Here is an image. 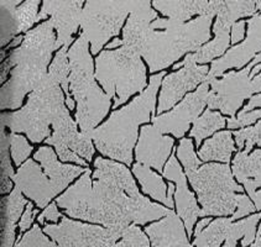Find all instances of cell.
Here are the masks:
<instances>
[{
    "label": "cell",
    "mask_w": 261,
    "mask_h": 247,
    "mask_svg": "<svg viewBox=\"0 0 261 247\" xmlns=\"http://www.w3.org/2000/svg\"><path fill=\"white\" fill-rule=\"evenodd\" d=\"M94 167L95 181L87 222L101 224L123 236L130 224L145 225L171 211L141 196L124 164L97 157Z\"/></svg>",
    "instance_id": "obj_1"
},
{
    "label": "cell",
    "mask_w": 261,
    "mask_h": 247,
    "mask_svg": "<svg viewBox=\"0 0 261 247\" xmlns=\"http://www.w3.org/2000/svg\"><path fill=\"white\" fill-rule=\"evenodd\" d=\"M54 30L51 20L42 22L26 33L21 46L9 54L7 62L2 67V83H4L11 67L13 71L9 82L2 88V109H17L21 106L25 95L34 92L45 79L52 52L57 49Z\"/></svg>",
    "instance_id": "obj_2"
},
{
    "label": "cell",
    "mask_w": 261,
    "mask_h": 247,
    "mask_svg": "<svg viewBox=\"0 0 261 247\" xmlns=\"http://www.w3.org/2000/svg\"><path fill=\"white\" fill-rule=\"evenodd\" d=\"M166 72L151 75L147 89L120 110H114L101 126L93 130L89 138L98 151L109 158L118 159L126 166L133 162V148L138 139V127L155 116V99Z\"/></svg>",
    "instance_id": "obj_3"
},
{
    "label": "cell",
    "mask_w": 261,
    "mask_h": 247,
    "mask_svg": "<svg viewBox=\"0 0 261 247\" xmlns=\"http://www.w3.org/2000/svg\"><path fill=\"white\" fill-rule=\"evenodd\" d=\"M214 16L204 15L187 24L158 19L150 25L140 56L145 57L151 72L166 69L186 52L198 51L211 39V24Z\"/></svg>",
    "instance_id": "obj_4"
},
{
    "label": "cell",
    "mask_w": 261,
    "mask_h": 247,
    "mask_svg": "<svg viewBox=\"0 0 261 247\" xmlns=\"http://www.w3.org/2000/svg\"><path fill=\"white\" fill-rule=\"evenodd\" d=\"M89 40L82 33L68 51L69 87L77 101L76 123L86 135H91L94 127L108 114L110 97L103 93L94 80L93 60L88 51Z\"/></svg>",
    "instance_id": "obj_5"
},
{
    "label": "cell",
    "mask_w": 261,
    "mask_h": 247,
    "mask_svg": "<svg viewBox=\"0 0 261 247\" xmlns=\"http://www.w3.org/2000/svg\"><path fill=\"white\" fill-rule=\"evenodd\" d=\"M65 100L61 86L47 73L21 110L2 115V124L11 132H25L34 144H40L50 138V125L67 109Z\"/></svg>",
    "instance_id": "obj_6"
},
{
    "label": "cell",
    "mask_w": 261,
    "mask_h": 247,
    "mask_svg": "<svg viewBox=\"0 0 261 247\" xmlns=\"http://www.w3.org/2000/svg\"><path fill=\"white\" fill-rule=\"evenodd\" d=\"M95 78L114 99V109L146 87V68L140 54L126 46L115 51H103L95 60Z\"/></svg>",
    "instance_id": "obj_7"
},
{
    "label": "cell",
    "mask_w": 261,
    "mask_h": 247,
    "mask_svg": "<svg viewBox=\"0 0 261 247\" xmlns=\"http://www.w3.org/2000/svg\"><path fill=\"white\" fill-rule=\"evenodd\" d=\"M186 176L198 196L204 216H233L244 188L234 182L229 164H204L186 171Z\"/></svg>",
    "instance_id": "obj_8"
},
{
    "label": "cell",
    "mask_w": 261,
    "mask_h": 247,
    "mask_svg": "<svg viewBox=\"0 0 261 247\" xmlns=\"http://www.w3.org/2000/svg\"><path fill=\"white\" fill-rule=\"evenodd\" d=\"M133 2H87L82 11L81 26L91 42L93 54L98 53L112 37L120 33Z\"/></svg>",
    "instance_id": "obj_9"
},
{
    "label": "cell",
    "mask_w": 261,
    "mask_h": 247,
    "mask_svg": "<svg viewBox=\"0 0 261 247\" xmlns=\"http://www.w3.org/2000/svg\"><path fill=\"white\" fill-rule=\"evenodd\" d=\"M261 63V52L253 61L239 72H229L222 79H213L210 83L212 91L208 94L207 104L210 109H220L224 114L236 118L237 110L245 99L261 91V77L251 80L250 73L255 66Z\"/></svg>",
    "instance_id": "obj_10"
},
{
    "label": "cell",
    "mask_w": 261,
    "mask_h": 247,
    "mask_svg": "<svg viewBox=\"0 0 261 247\" xmlns=\"http://www.w3.org/2000/svg\"><path fill=\"white\" fill-rule=\"evenodd\" d=\"M257 10H261V2H233L219 0L217 21L214 24L216 39L202 46L196 53H193L197 63H207L225 52L230 43V28L236 24V20L244 16L254 15Z\"/></svg>",
    "instance_id": "obj_11"
},
{
    "label": "cell",
    "mask_w": 261,
    "mask_h": 247,
    "mask_svg": "<svg viewBox=\"0 0 261 247\" xmlns=\"http://www.w3.org/2000/svg\"><path fill=\"white\" fill-rule=\"evenodd\" d=\"M43 231L60 247H114L123 237L109 229L73 222L66 216L59 225L46 224Z\"/></svg>",
    "instance_id": "obj_12"
},
{
    "label": "cell",
    "mask_w": 261,
    "mask_h": 247,
    "mask_svg": "<svg viewBox=\"0 0 261 247\" xmlns=\"http://www.w3.org/2000/svg\"><path fill=\"white\" fill-rule=\"evenodd\" d=\"M208 88L210 83L203 82L196 92L188 94L172 112L158 118L152 116L153 126L161 133H172L177 139L184 138L190 129V124L198 119L203 107L207 104L210 94Z\"/></svg>",
    "instance_id": "obj_13"
},
{
    "label": "cell",
    "mask_w": 261,
    "mask_h": 247,
    "mask_svg": "<svg viewBox=\"0 0 261 247\" xmlns=\"http://www.w3.org/2000/svg\"><path fill=\"white\" fill-rule=\"evenodd\" d=\"M208 69L210 68L207 66H197L193 53L187 54L182 69L167 74L162 82V89L159 98V114L171 109L186 93L196 88L199 83L204 82Z\"/></svg>",
    "instance_id": "obj_14"
},
{
    "label": "cell",
    "mask_w": 261,
    "mask_h": 247,
    "mask_svg": "<svg viewBox=\"0 0 261 247\" xmlns=\"http://www.w3.org/2000/svg\"><path fill=\"white\" fill-rule=\"evenodd\" d=\"M83 5L86 4L82 0H46L42 3L37 21L51 15L50 20L59 33L57 48L71 45L72 35L77 33L81 25Z\"/></svg>",
    "instance_id": "obj_15"
},
{
    "label": "cell",
    "mask_w": 261,
    "mask_h": 247,
    "mask_svg": "<svg viewBox=\"0 0 261 247\" xmlns=\"http://www.w3.org/2000/svg\"><path fill=\"white\" fill-rule=\"evenodd\" d=\"M248 25V37L245 41L229 49L220 60L214 61L204 82L211 83L228 68H242L261 51V14L251 17Z\"/></svg>",
    "instance_id": "obj_16"
},
{
    "label": "cell",
    "mask_w": 261,
    "mask_h": 247,
    "mask_svg": "<svg viewBox=\"0 0 261 247\" xmlns=\"http://www.w3.org/2000/svg\"><path fill=\"white\" fill-rule=\"evenodd\" d=\"M164 177L169 181H175L177 184V190L175 194L177 215L185 222V228L187 230L188 236H192L193 225L197 217L204 216L203 210L199 208L196 202V198L192 191L187 187V181L184 172L181 170L178 161L175 157V153L171 155L169 162L164 171Z\"/></svg>",
    "instance_id": "obj_17"
},
{
    "label": "cell",
    "mask_w": 261,
    "mask_h": 247,
    "mask_svg": "<svg viewBox=\"0 0 261 247\" xmlns=\"http://www.w3.org/2000/svg\"><path fill=\"white\" fill-rule=\"evenodd\" d=\"M16 188L21 190L26 197L36 202L39 208H45L57 191L47 176L42 172L41 167L34 161L28 159L17 173L13 177Z\"/></svg>",
    "instance_id": "obj_18"
},
{
    "label": "cell",
    "mask_w": 261,
    "mask_h": 247,
    "mask_svg": "<svg viewBox=\"0 0 261 247\" xmlns=\"http://www.w3.org/2000/svg\"><path fill=\"white\" fill-rule=\"evenodd\" d=\"M55 132L48 139H46V144L56 147H68L78 156L86 158L87 161H92L94 155V146H93L91 138L83 132L77 131V124L69 115L68 109L61 114L52 124Z\"/></svg>",
    "instance_id": "obj_19"
},
{
    "label": "cell",
    "mask_w": 261,
    "mask_h": 247,
    "mask_svg": "<svg viewBox=\"0 0 261 247\" xmlns=\"http://www.w3.org/2000/svg\"><path fill=\"white\" fill-rule=\"evenodd\" d=\"M173 139L162 136V133L151 125H146L141 129L138 146L135 148V156L138 163L147 167H153L161 172L165 162L172 151Z\"/></svg>",
    "instance_id": "obj_20"
},
{
    "label": "cell",
    "mask_w": 261,
    "mask_h": 247,
    "mask_svg": "<svg viewBox=\"0 0 261 247\" xmlns=\"http://www.w3.org/2000/svg\"><path fill=\"white\" fill-rule=\"evenodd\" d=\"M233 173L254 200L255 208L261 210V150H255L250 155L244 151L238 152L233 161Z\"/></svg>",
    "instance_id": "obj_21"
},
{
    "label": "cell",
    "mask_w": 261,
    "mask_h": 247,
    "mask_svg": "<svg viewBox=\"0 0 261 247\" xmlns=\"http://www.w3.org/2000/svg\"><path fill=\"white\" fill-rule=\"evenodd\" d=\"M156 17L158 14L151 9V3L147 0L143 2L133 0L129 20L123 31V46H126L140 54L145 36L149 31L150 25L152 24L151 21Z\"/></svg>",
    "instance_id": "obj_22"
},
{
    "label": "cell",
    "mask_w": 261,
    "mask_h": 247,
    "mask_svg": "<svg viewBox=\"0 0 261 247\" xmlns=\"http://www.w3.org/2000/svg\"><path fill=\"white\" fill-rule=\"evenodd\" d=\"M153 8L160 10L164 15L169 17L176 24H185L186 20H190L196 14L199 16H214L218 13L219 0L205 2V0H161L153 2Z\"/></svg>",
    "instance_id": "obj_23"
},
{
    "label": "cell",
    "mask_w": 261,
    "mask_h": 247,
    "mask_svg": "<svg viewBox=\"0 0 261 247\" xmlns=\"http://www.w3.org/2000/svg\"><path fill=\"white\" fill-rule=\"evenodd\" d=\"M145 231L152 247H193L186 236L184 224L172 210L160 222L147 226Z\"/></svg>",
    "instance_id": "obj_24"
},
{
    "label": "cell",
    "mask_w": 261,
    "mask_h": 247,
    "mask_svg": "<svg viewBox=\"0 0 261 247\" xmlns=\"http://www.w3.org/2000/svg\"><path fill=\"white\" fill-rule=\"evenodd\" d=\"M34 158L41 163L45 174L50 178L57 194L65 189L77 176L85 173L86 171V168H81L78 166L60 163L57 161L55 151L48 146L39 148V151L35 153Z\"/></svg>",
    "instance_id": "obj_25"
},
{
    "label": "cell",
    "mask_w": 261,
    "mask_h": 247,
    "mask_svg": "<svg viewBox=\"0 0 261 247\" xmlns=\"http://www.w3.org/2000/svg\"><path fill=\"white\" fill-rule=\"evenodd\" d=\"M233 151H236V147L231 139V132L222 131L204 142L202 148H199L198 156L203 162L220 161L228 164Z\"/></svg>",
    "instance_id": "obj_26"
},
{
    "label": "cell",
    "mask_w": 261,
    "mask_h": 247,
    "mask_svg": "<svg viewBox=\"0 0 261 247\" xmlns=\"http://www.w3.org/2000/svg\"><path fill=\"white\" fill-rule=\"evenodd\" d=\"M133 172L140 182L145 194L164 203L169 208H173V203H171L167 198L166 184L159 174L153 173L147 166L141 163H135L133 166Z\"/></svg>",
    "instance_id": "obj_27"
},
{
    "label": "cell",
    "mask_w": 261,
    "mask_h": 247,
    "mask_svg": "<svg viewBox=\"0 0 261 247\" xmlns=\"http://www.w3.org/2000/svg\"><path fill=\"white\" fill-rule=\"evenodd\" d=\"M68 46H63L62 48L57 52L56 57L54 58V62L50 66V72L48 75L61 86L66 93V104H67L68 109H73L74 101L69 95V73H71V68H69V60L67 53Z\"/></svg>",
    "instance_id": "obj_28"
},
{
    "label": "cell",
    "mask_w": 261,
    "mask_h": 247,
    "mask_svg": "<svg viewBox=\"0 0 261 247\" xmlns=\"http://www.w3.org/2000/svg\"><path fill=\"white\" fill-rule=\"evenodd\" d=\"M233 220L230 217H219L212 222L201 234L196 235L194 246L196 247H220L222 242L227 240Z\"/></svg>",
    "instance_id": "obj_29"
},
{
    "label": "cell",
    "mask_w": 261,
    "mask_h": 247,
    "mask_svg": "<svg viewBox=\"0 0 261 247\" xmlns=\"http://www.w3.org/2000/svg\"><path fill=\"white\" fill-rule=\"evenodd\" d=\"M261 219V213L255 214L253 216L246 217L242 222L233 224L231 223L230 228H229V234L225 243L223 247H237V242L240 237H243L242 245L246 247L250 245L255 240V235H256V224Z\"/></svg>",
    "instance_id": "obj_30"
},
{
    "label": "cell",
    "mask_w": 261,
    "mask_h": 247,
    "mask_svg": "<svg viewBox=\"0 0 261 247\" xmlns=\"http://www.w3.org/2000/svg\"><path fill=\"white\" fill-rule=\"evenodd\" d=\"M224 125L225 119L219 113L207 109L201 118H198L193 123V129L191 130V138L196 139L197 146H201L202 140L216 132L217 130L223 129Z\"/></svg>",
    "instance_id": "obj_31"
},
{
    "label": "cell",
    "mask_w": 261,
    "mask_h": 247,
    "mask_svg": "<svg viewBox=\"0 0 261 247\" xmlns=\"http://www.w3.org/2000/svg\"><path fill=\"white\" fill-rule=\"evenodd\" d=\"M21 4L19 0H2L0 8H2V46L7 43L20 33L19 24L16 19V8Z\"/></svg>",
    "instance_id": "obj_32"
},
{
    "label": "cell",
    "mask_w": 261,
    "mask_h": 247,
    "mask_svg": "<svg viewBox=\"0 0 261 247\" xmlns=\"http://www.w3.org/2000/svg\"><path fill=\"white\" fill-rule=\"evenodd\" d=\"M4 206H3V219H7L9 222L15 223L22 213V209L25 205H28L26 200L22 198L21 190L19 188H15L10 193L7 199L3 200Z\"/></svg>",
    "instance_id": "obj_33"
},
{
    "label": "cell",
    "mask_w": 261,
    "mask_h": 247,
    "mask_svg": "<svg viewBox=\"0 0 261 247\" xmlns=\"http://www.w3.org/2000/svg\"><path fill=\"white\" fill-rule=\"evenodd\" d=\"M40 5L39 0H30V2L21 3L16 8V19L19 24V30L29 33V29L37 21V7Z\"/></svg>",
    "instance_id": "obj_34"
},
{
    "label": "cell",
    "mask_w": 261,
    "mask_h": 247,
    "mask_svg": "<svg viewBox=\"0 0 261 247\" xmlns=\"http://www.w3.org/2000/svg\"><path fill=\"white\" fill-rule=\"evenodd\" d=\"M234 136L238 147L244 148V152L246 153L250 152L254 145H259L261 147V120L254 127L234 131Z\"/></svg>",
    "instance_id": "obj_35"
},
{
    "label": "cell",
    "mask_w": 261,
    "mask_h": 247,
    "mask_svg": "<svg viewBox=\"0 0 261 247\" xmlns=\"http://www.w3.org/2000/svg\"><path fill=\"white\" fill-rule=\"evenodd\" d=\"M15 247H60L55 241L48 240L43 235L39 225H34L30 231H28L20 240H17Z\"/></svg>",
    "instance_id": "obj_36"
},
{
    "label": "cell",
    "mask_w": 261,
    "mask_h": 247,
    "mask_svg": "<svg viewBox=\"0 0 261 247\" xmlns=\"http://www.w3.org/2000/svg\"><path fill=\"white\" fill-rule=\"evenodd\" d=\"M177 157L184 164L185 171L198 170L199 168V158H197L196 153L193 150V144L191 139H182L177 147Z\"/></svg>",
    "instance_id": "obj_37"
},
{
    "label": "cell",
    "mask_w": 261,
    "mask_h": 247,
    "mask_svg": "<svg viewBox=\"0 0 261 247\" xmlns=\"http://www.w3.org/2000/svg\"><path fill=\"white\" fill-rule=\"evenodd\" d=\"M9 140H10L11 157H13L15 164L20 166L30 156L33 147L28 144L24 136L16 135L15 132L9 133Z\"/></svg>",
    "instance_id": "obj_38"
},
{
    "label": "cell",
    "mask_w": 261,
    "mask_h": 247,
    "mask_svg": "<svg viewBox=\"0 0 261 247\" xmlns=\"http://www.w3.org/2000/svg\"><path fill=\"white\" fill-rule=\"evenodd\" d=\"M114 247H150V242L138 226L130 225L124 231L123 240Z\"/></svg>",
    "instance_id": "obj_39"
},
{
    "label": "cell",
    "mask_w": 261,
    "mask_h": 247,
    "mask_svg": "<svg viewBox=\"0 0 261 247\" xmlns=\"http://www.w3.org/2000/svg\"><path fill=\"white\" fill-rule=\"evenodd\" d=\"M261 118V109L255 110L251 113H240L238 118L228 119L229 129H238V127H244L248 125L255 123L257 119Z\"/></svg>",
    "instance_id": "obj_40"
},
{
    "label": "cell",
    "mask_w": 261,
    "mask_h": 247,
    "mask_svg": "<svg viewBox=\"0 0 261 247\" xmlns=\"http://www.w3.org/2000/svg\"><path fill=\"white\" fill-rule=\"evenodd\" d=\"M255 210H256V208H255V205L250 202V199L246 196H244V194H239V204H238V209L230 219L237 220L239 219V217H244L246 215L254 213Z\"/></svg>",
    "instance_id": "obj_41"
},
{
    "label": "cell",
    "mask_w": 261,
    "mask_h": 247,
    "mask_svg": "<svg viewBox=\"0 0 261 247\" xmlns=\"http://www.w3.org/2000/svg\"><path fill=\"white\" fill-rule=\"evenodd\" d=\"M37 214H39V210H37V209H35L34 210L33 203H28L25 213L22 214L21 220H20V223H19L20 232H24L25 230H28V229L30 228L31 224H33V222H34V217L36 216Z\"/></svg>",
    "instance_id": "obj_42"
},
{
    "label": "cell",
    "mask_w": 261,
    "mask_h": 247,
    "mask_svg": "<svg viewBox=\"0 0 261 247\" xmlns=\"http://www.w3.org/2000/svg\"><path fill=\"white\" fill-rule=\"evenodd\" d=\"M60 217H63V215L57 210V204L56 203H51V204L46 208V210L43 211L42 214H40L39 219L37 220H39V224H41L42 225V224H45V219L56 223Z\"/></svg>",
    "instance_id": "obj_43"
},
{
    "label": "cell",
    "mask_w": 261,
    "mask_h": 247,
    "mask_svg": "<svg viewBox=\"0 0 261 247\" xmlns=\"http://www.w3.org/2000/svg\"><path fill=\"white\" fill-rule=\"evenodd\" d=\"M245 34V21H239L236 22L231 28V40L230 41L233 43L239 42L240 40H243Z\"/></svg>",
    "instance_id": "obj_44"
},
{
    "label": "cell",
    "mask_w": 261,
    "mask_h": 247,
    "mask_svg": "<svg viewBox=\"0 0 261 247\" xmlns=\"http://www.w3.org/2000/svg\"><path fill=\"white\" fill-rule=\"evenodd\" d=\"M256 106H261V94L255 95V97H251L248 105H246L240 113H248V112H250L251 109H254V107H256Z\"/></svg>",
    "instance_id": "obj_45"
},
{
    "label": "cell",
    "mask_w": 261,
    "mask_h": 247,
    "mask_svg": "<svg viewBox=\"0 0 261 247\" xmlns=\"http://www.w3.org/2000/svg\"><path fill=\"white\" fill-rule=\"evenodd\" d=\"M208 224H211V217H204V219H202L201 222L197 224V228H196V231H194V235L201 234Z\"/></svg>",
    "instance_id": "obj_46"
},
{
    "label": "cell",
    "mask_w": 261,
    "mask_h": 247,
    "mask_svg": "<svg viewBox=\"0 0 261 247\" xmlns=\"http://www.w3.org/2000/svg\"><path fill=\"white\" fill-rule=\"evenodd\" d=\"M120 45H124L123 40L115 39V40H113V41L110 42V43H108V45L106 46V48L107 49H112V48H114V47H118V46H120Z\"/></svg>",
    "instance_id": "obj_47"
},
{
    "label": "cell",
    "mask_w": 261,
    "mask_h": 247,
    "mask_svg": "<svg viewBox=\"0 0 261 247\" xmlns=\"http://www.w3.org/2000/svg\"><path fill=\"white\" fill-rule=\"evenodd\" d=\"M261 69V65H257V66H255L254 67V69L253 71H251V73H250V78H254V75L257 73V72H259Z\"/></svg>",
    "instance_id": "obj_48"
},
{
    "label": "cell",
    "mask_w": 261,
    "mask_h": 247,
    "mask_svg": "<svg viewBox=\"0 0 261 247\" xmlns=\"http://www.w3.org/2000/svg\"><path fill=\"white\" fill-rule=\"evenodd\" d=\"M250 247H261V236L260 237H256V241H255V243L253 246Z\"/></svg>",
    "instance_id": "obj_49"
},
{
    "label": "cell",
    "mask_w": 261,
    "mask_h": 247,
    "mask_svg": "<svg viewBox=\"0 0 261 247\" xmlns=\"http://www.w3.org/2000/svg\"><path fill=\"white\" fill-rule=\"evenodd\" d=\"M181 67H184V61L179 63H176V65L173 66V69H178V68H181Z\"/></svg>",
    "instance_id": "obj_50"
},
{
    "label": "cell",
    "mask_w": 261,
    "mask_h": 247,
    "mask_svg": "<svg viewBox=\"0 0 261 247\" xmlns=\"http://www.w3.org/2000/svg\"><path fill=\"white\" fill-rule=\"evenodd\" d=\"M260 236H261V224L259 226V230H257V237H260Z\"/></svg>",
    "instance_id": "obj_51"
},
{
    "label": "cell",
    "mask_w": 261,
    "mask_h": 247,
    "mask_svg": "<svg viewBox=\"0 0 261 247\" xmlns=\"http://www.w3.org/2000/svg\"><path fill=\"white\" fill-rule=\"evenodd\" d=\"M260 77H261V74H260Z\"/></svg>",
    "instance_id": "obj_52"
}]
</instances>
